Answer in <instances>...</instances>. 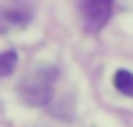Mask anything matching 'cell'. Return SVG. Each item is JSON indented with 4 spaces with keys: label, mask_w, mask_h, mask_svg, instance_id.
<instances>
[{
    "label": "cell",
    "mask_w": 133,
    "mask_h": 127,
    "mask_svg": "<svg viewBox=\"0 0 133 127\" xmlns=\"http://www.w3.org/2000/svg\"><path fill=\"white\" fill-rule=\"evenodd\" d=\"M54 79H57V71H54V68H37V71L23 82V88H20L23 99H26L28 104H45L48 96H51Z\"/></svg>",
    "instance_id": "obj_1"
},
{
    "label": "cell",
    "mask_w": 133,
    "mask_h": 127,
    "mask_svg": "<svg viewBox=\"0 0 133 127\" xmlns=\"http://www.w3.org/2000/svg\"><path fill=\"white\" fill-rule=\"evenodd\" d=\"M79 11L88 31H102L113 14V0H79Z\"/></svg>",
    "instance_id": "obj_2"
},
{
    "label": "cell",
    "mask_w": 133,
    "mask_h": 127,
    "mask_svg": "<svg viewBox=\"0 0 133 127\" xmlns=\"http://www.w3.org/2000/svg\"><path fill=\"white\" fill-rule=\"evenodd\" d=\"M113 85H116V90H119V93L133 96V71H128V68H119V71L113 74Z\"/></svg>",
    "instance_id": "obj_3"
},
{
    "label": "cell",
    "mask_w": 133,
    "mask_h": 127,
    "mask_svg": "<svg viewBox=\"0 0 133 127\" xmlns=\"http://www.w3.org/2000/svg\"><path fill=\"white\" fill-rule=\"evenodd\" d=\"M14 68H17V54H14V51H6V54L0 57V79L9 76Z\"/></svg>",
    "instance_id": "obj_4"
}]
</instances>
